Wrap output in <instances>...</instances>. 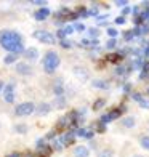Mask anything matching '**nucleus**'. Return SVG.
I'll list each match as a JSON object with an SVG mask.
<instances>
[{
	"mask_svg": "<svg viewBox=\"0 0 149 157\" xmlns=\"http://www.w3.org/2000/svg\"><path fill=\"white\" fill-rule=\"evenodd\" d=\"M0 44L5 50H8L11 53H21L24 50L23 42H21V35L13 31H2L0 32Z\"/></svg>",
	"mask_w": 149,
	"mask_h": 157,
	"instance_id": "1",
	"label": "nucleus"
},
{
	"mask_svg": "<svg viewBox=\"0 0 149 157\" xmlns=\"http://www.w3.org/2000/svg\"><path fill=\"white\" fill-rule=\"evenodd\" d=\"M58 66H59V56L55 52H48L44 58V69L48 74H53Z\"/></svg>",
	"mask_w": 149,
	"mask_h": 157,
	"instance_id": "2",
	"label": "nucleus"
},
{
	"mask_svg": "<svg viewBox=\"0 0 149 157\" xmlns=\"http://www.w3.org/2000/svg\"><path fill=\"white\" fill-rule=\"evenodd\" d=\"M34 111H35V106L32 103H23L15 109V114L19 117H24V116H31Z\"/></svg>",
	"mask_w": 149,
	"mask_h": 157,
	"instance_id": "3",
	"label": "nucleus"
},
{
	"mask_svg": "<svg viewBox=\"0 0 149 157\" xmlns=\"http://www.w3.org/2000/svg\"><path fill=\"white\" fill-rule=\"evenodd\" d=\"M34 37L37 39V40H40L42 44H48V45L55 44V37L50 32H47V31H35L34 32Z\"/></svg>",
	"mask_w": 149,
	"mask_h": 157,
	"instance_id": "4",
	"label": "nucleus"
},
{
	"mask_svg": "<svg viewBox=\"0 0 149 157\" xmlns=\"http://www.w3.org/2000/svg\"><path fill=\"white\" fill-rule=\"evenodd\" d=\"M3 99L6 103H13V101H15V85H13V83H8L3 88Z\"/></svg>",
	"mask_w": 149,
	"mask_h": 157,
	"instance_id": "5",
	"label": "nucleus"
},
{
	"mask_svg": "<svg viewBox=\"0 0 149 157\" xmlns=\"http://www.w3.org/2000/svg\"><path fill=\"white\" fill-rule=\"evenodd\" d=\"M16 71L19 74H23V75H29L32 72V69L29 64H26V63H18V66H16Z\"/></svg>",
	"mask_w": 149,
	"mask_h": 157,
	"instance_id": "6",
	"label": "nucleus"
},
{
	"mask_svg": "<svg viewBox=\"0 0 149 157\" xmlns=\"http://www.w3.org/2000/svg\"><path fill=\"white\" fill-rule=\"evenodd\" d=\"M48 15H50V10L45 6V8H40V10L35 11V13H34V18L37 19V21H44V19H47Z\"/></svg>",
	"mask_w": 149,
	"mask_h": 157,
	"instance_id": "7",
	"label": "nucleus"
},
{
	"mask_svg": "<svg viewBox=\"0 0 149 157\" xmlns=\"http://www.w3.org/2000/svg\"><path fill=\"white\" fill-rule=\"evenodd\" d=\"M90 151H88V147H85V146H77L74 149V155L75 157H88Z\"/></svg>",
	"mask_w": 149,
	"mask_h": 157,
	"instance_id": "8",
	"label": "nucleus"
},
{
	"mask_svg": "<svg viewBox=\"0 0 149 157\" xmlns=\"http://www.w3.org/2000/svg\"><path fill=\"white\" fill-rule=\"evenodd\" d=\"M24 56H26L27 59H31V61H35V59L39 58V52L35 48H27L26 52H24Z\"/></svg>",
	"mask_w": 149,
	"mask_h": 157,
	"instance_id": "9",
	"label": "nucleus"
},
{
	"mask_svg": "<svg viewBox=\"0 0 149 157\" xmlns=\"http://www.w3.org/2000/svg\"><path fill=\"white\" fill-rule=\"evenodd\" d=\"M50 109H52V106H50L48 103H42L37 108V114H39V116H45V114L50 112Z\"/></svg>",
	"mask_w": 149,
	"mask_h": 157,
	"instance_id": "10",
	"label": "nucleus"
},
{
	"mask_svg": "<svg viewBox=\"0 0 149 157\" xmlns=\"http://www.w3.org/2000/svg\"><path fill=\"white\" fill-rule=\"evenodd\" d=\"M77 135H79V136H82V138H87V140L93 138V132L88 130V128H80V130L77 132Z\"/></svg>",
	"mask_w": 149,
	"mask_h": 157,
	"instance_id": "11",
	"label": "nucleus"
},
{
	"mask_svg": "<svg viewBox=\"0 0 149 157\" xmlns=\"http://www.w3.org/2000/svg\"><path fill=\"white\" fill-rule=\"evenodd\" d=\"M61 143H63V144H66V146L72 144V143H74V135H72V133L63 135V136H61Z\"/></svg>",
	"mask_w": 149,
	"mask_h": 157,
	"instance_id": "12",
	"label": "nucleus"
},
{
	"mask_svg": "<svg viewBox=\"0 0 149 157\" xmlns=\"http://www.w3.org/2000/svg\"><path fill=\"white\" fill-rule=\"evenodd\" d=\"M98 157H114V151L109 149V147H106V149H103V151H99Z\"/></svg>",
	"mask_w": 149,
	"mask_h": 157,
	"instance_id": "13",
	"label": "nucleus"
},
{
	"mask_svg": "<svg viewBox=\"0 0 149 157\" xmlns=\"http://www.w3.org/2000/svg\"><path fill=\"white\" fill-rule=\"evenodd\" d=\"M120 114H122V108H116V109H112L108 116H109V119L112 120V119H117V117H120Z\"/></svg>",
	"mask_w": 149,
	"mask_h": 157,
	"instance_id": "14",
	"label": "nucleus"
},
{
	"mask_svg": "<svg viewBox=\"0 0 149 157\" xmlns=\"http://www.w3.org/2000/svg\"><path fill=\"white\" fill-rule=\"evenodd\" d=\"M16 58H18V56H16L15 53H10V55H6L5 58H3V63H5V64H11V63L16 61Z\"/></svg>",
	"mask_w": 149,
	"mask_h": 157,
	"instance_id": "15",
	"label": "nucleus"
},
{
	"mask_svg": "<svg viewBox=\"0 0 149 157\" xmlns=\"http://www.w3.org/2000/svg\"><path fill=\"white\" fill-rule=\"evenodd\" d=\"M122 124H124V127H127V128H132V127H135V119H133V117H125Z\"/></svg>",
	"mask_w": 149,
	"mask_h": 157,
	"instance_id": "16",
	"label": "nucleus"
},
{
	"mask_svg": "<svg viewBox=\"0 0 149 157\" xmlns=\"http://www.w3.org/2000/svg\"><path fill=\"white\" fill-rule=\"evenodd\" d=\"M74 72H75V75H79L82 80H85V78L88 77V74H87V72H83V69H80V67H75V69H74Z\"/></svg>",
	"mask_w": 149,
	"mask_h": 157,
	"instance_id": "17",
	"label": "nucleus"
},
{
	"mask_svg": "<svg viewBox=\"0 0 149 157\" xmlns=\"http://www.w3.org/2000/svg\"><path fill=\"white\" fill-rule=\"evenodd\" d=\"M93 88H103V90H106V88H108V85H106L104 80H95L93 82Z\"/></svg>",
	"mask_w": 149,
	"mask_h": 157,
	"instance_id": "18",
	"label": "nucleus"
},
{
	"mask_svg": "<svg viewBox=\"0 0 149 157\" xmlns=\"http://www.w3.org/2000/svg\"><path fill=\"white\" fill-rule=\"evenodd\" d=\"M42 151L39 152V155L37 157H50V154H52V149L50 147H40Z\"/></svg>",
	"mask_w": 149,
	"mask_h": 157,
	"instance_id": "19",
	"label": "nucleus"
},
{
	"mask_svg": "<svg viewBox=\"0 0 149 157\" xmlns=\"http://www.w3.org/2000/svg\"><path fill=\"white\" fill-rule=\"evenodd\" d=\"M104 104H106V101H104L103 98H101V99H96V101H95V104H93V109H95V111H98V109H101Z\"/></svg>",
	"mask_w": 149,
	"mask_h": 157,
	"instance_id": "20",
	"label": "nucleus"
},
{
	"mask_svg": "<svg viewBox=\"0 0 149 157\" xmlns=\"http://www.w3.org/2000/svg\"><path fill=\"white\" fill-rule=\"evenodd\" d=\"M120 59H122V58H120V55H109L108 56V61H111V63H119Z\"/></svg>",
	"mask_w": 149,
	"mask_h": 157,
	"instance_id": "21",
	"label": "nucleus"
},
{
	"mask_svg": "<svg viewBox=\"0 0 149 157\" xmlns=\"http://www.w3.org/2000/svg\"><path fill=\"white\" fill-rule=\"evenodd\" d=\"M141 146L149 151V136H143V138H141Z\"/></svg>",
	"mask_w": 149,
	"mask_h": 157,
	"instance_id": "22",
	"label": "nucleus"
},
{
	"mask_svg": "<svg viewBox=\"0 0 149 157\" xmlns=\"http://www.w3.org/2000/svg\"><path fill=\"white\" fill-rule=\"evenodd\" d=\"M55 93L58 95V96H61V93H63V87H61V82H59V80L56 82V87H55Z\"/></svg>",
	"mask_w": 149,
	"mask_h": 157,
	"instance_id": "23",
	"label": "nucleus"
},
{
	"mask_svg": "<svg viewBox=\"0 0 149 157\" xmlns=\"http://www.w3.org/2000/svg\"><path fill=\"white\" fill-rule=\"evenodd\" d=\"M96 128H98V132H99V133H103V132L106 130V124H103L101 120H99V122L96 124Z\"/></svg>",
	"mask_w": 149,
	"mask_h": 157,
	"instance_id": "24",
	"label": "nucleus"
},
{
	"mask_svg": "<svg viewBox=\"0 0 149 157\" xmlns=\"http://www.w3.org/2000/svg\"><path fill=\"white\" fill-rule=\"evenodd\" d=\"M133 35H135V34H133V31H125L124 39H125V40H132V39H133Z\"/></svg>",
	"mask_w": 149,
	"mask_h": 157,
	"instance_id": "25",
	"label": "nucleus"
},
{
	"mask_svg": "<svg viewBox=\"0 0 149 157\" xmlns=\"http://www.w3.org/2000/svg\"><path fill=\"white\" fill-rule=\"evenodd\" d=\"M132 98L135 99V101H138V103H141V101L144 99L143 96H141V93H133V95H132Z\"/></svg>",
	"mask_w": 149,
	"mask_h": 157,
	"instance_id": "26",
	"label": "nucleus"
},
{
	"mask_svg": "<svg viewBox=\"0 0 149 157\" xmlns=\"http://www.w3.org/2000/svg\"><path fill=\"white\" fill-rule=\"evenodd\" d=\"M108 35H109L111 39H116V35H117V31H116V29H112V27H109V29H108Z\"/></svg>",
	"mask_w": 149,
	"mask_h": 157,
	"instance_id": "27",
	"label": "nucleus"
},
{
	"mask_svg": "<svg viewBox=\"0 0 149 157\" xmlns=\"http://www.w3.org/2000/svg\"><path fill=\"white\" fill-rule=\"evenodd\" d=\"M16 132L18 133H26L27 132V127L26 125H16Z\"/></svg>",
	"mask_w": 149,
	"mask_h": 157,
	"instance_id": "28",
	"label": "nucleus"
},
{
	"mask_svg": "<svg viewBox=\"0 0 149 157\" xmlns=\"http://www.w3.org/2000/svg\"><path fill=\"white\" fill-rule=\"evenodd\" d=\"M106 47H108L109 50H111V48H114V47H116V39H109V40H108V44H106Z\"/></svg>",
	"mask_w": 149,
	"mask_h": 157,
	"instance_id": "29",
	"label": "nucleus"
},
{
	"mask_svg": "<svg viewBox=\"0 0 149 157\" xmlns=\"http://www.w3.org/2000/svg\"><path fill=\"white\" fill-rule=\"evenodd\" d=\"M88 32H90L91 37H98V35H99V31H98V29H95V27H91V29H88Z\"/></svg>",
	"mask_w": 149,
	"mask_h": 157,
	"instance_id": "30",
	"label": "nucleus"
},
{
	"mask_svg": "<svg viewBox=\"0 0 149 157\" xmlns=\"http://www.w3.org/2000/svg\"><path fill=\"white\" fill-rule=\"evenodd\" d=\"M139 106H141V108H144V109H149V101H147V99H143V101L139 103Z\"/></svg>",
	"mask_w": 149,
	"mask_h": 157,
	"instance_id": "31",
	"label": "nucleus"
},
{
	"mask_svg": "<svg viewBox=\"0 0 149 157\" xmlns=\"http://www.w3.org/2000/svg\"><path fill=\"white\" fill-rule=\"evenodd\" d=\"M71 45H72L71 42H67V40H61V47H63V48H69Z\"/></svg>",
	"mask_w": 149,
	"mask_h": 157,
	"instance_id": "32",
	"label": "nucleus"
},
{
	"mask_svg": "<svg viewBox=\"0 0 149 157\" xmlns=\"http://www.w3.org/2000/svg\"><path fill=\"white\" fill-rule=\"evenodd\" d=\"M64 31V34L67 35V34H72L74 32V26H69V27H66V29H63Z\"/></svg>",
	"mask_w": 149,
	"mask_h": 157,
	"instance_id": "33",
	"label": "nucleus"
},
{
	"mask_svg": "<svg viewBox=\"0 0 149 157\" xmlns=\"http://www.w3.org/2000/svg\"><path fill=\"white\" fill-rule=\"evenodd\" d=\"M74 29H77V31H83V29H85V26L80 24V23H77V24H74Z\"/></svg>",
	"mask_w": 149,
	"mask_h": 157,
	"instance_id": "34",
	"label": "nucleus"
},
{
	"mask_svg": "<svg viewBox=\"0 0 149 157\" xmlns=\"http://www.w3.org/2000/svg\"><path fill=\"white\" fill-rule=\"evenodd\" d=\"M32 3H35V5H42V8H45V5H47V2H42V0H34Z\"/></svg>",
	"mask_w": 149,
	"mask_h": 157,
	"instance_id": "35",
	"label": "nucleus"
},
{
	"mask_svg": "<svg viewBox=\"0 0 149 157\" xmlns=\"http://www.w3.org/2000/svg\"><path fill=\"white\" fill-rule=\"evenodd\" d=\"M116 23H117V24H124V23H125V18H124V16L116 18Z\"/></svg>",
	"mask_w": 149,
	"mask_h": 157,
	"instance_id": "36",
	"label": "nucleus"
},
{
	"mask_svg": "<svg viewBox=\"0 0 149 157\" xmlns=\"http://www.w3.org/2000/svg\"><path fill=\"white\" fill-rule=\"evenodd\" d=\"M55 149H63V143L61 141H55Z\"/></svg>",
	"mask_w": 149,
	"mask_h": 157,
	"instance_id": "37",
	"label": "nucleus"
},
{
	"mask_svg": "<svg viewBox=\"0 0 149 157\" xmlns=\"http://www.w3.org/2000/svg\"><path fill=\"white\" fill-rule=\"evenodd\" d=\"M64 31H58V39H61V40H64Z\"/></svg>",
	"mask_w": 149,
	"mask_h": 157,
	"instance_id": "38",
	"label": "nucleus"
},
{
	"mask_svg": "<svg viewBox=\"0 0 149 157\" xmlns=\"http://www.w3.org/2000/svg\"><path fill=\"white\" fill-rule=\"evenodd\" d=\"M122 13H124V15H122V16L125 18V15H127V13H130V8H128V6H125V8L122 10Z\"/></svg>",
	"mask_w": 149,
	"mask_h": 157,
	"instance_id": "39",
	"label": "nucleus"
},
{
	"mask_svg": "<svg viewBox=\"0 0 149 157\" xmlns=\"http://www.w3.org/2000/svg\"><path fill=\"white\" fill-rule=\"evenodd\" d=\"M117 5H120V6H122V5H127V0H117Z\"/></svg>",
	"mask_w": 149,
	"mask_h": 157,
	"instance_id": "40",
	"label": "nucleus"
},
{
	"mask_svg": "<svg viewBox=\"0 0 149 157\" xmlns=\"http://www.w3.org/2000/svg\"><path fill=\"white\" fill-rule=\"evenodd\" d=\"M88 15H96V8H91V10H90V13H88Z\"/></svg>",
	"mask_w": 149,
	"mask_h": 157,
	"instance_id": "41",
	"label": "nucleus"
},
{
	"mask_svg": "<svg viewBox=\"0 0 149 157\" xmlns=\"http://www.w3.org/2000/svg\"><path fill=\"white\" fill-rule=\"evenodd\" d=\"M128 90H130V83H127L125 87H124V91H128Z\"/></svg>",
	"mask_w": 149,
	"mask_h": 157,
	"instance_id": "42",
	"label": "nucleus"
},
{
	"mask_svg": "<svg viewBox=\"0 0 149 157\" xmlns=\"http://www.w3.org/2000/svg\"><path fill=\"white\" fill-rule=\"evenodd\" d=\"M10 157H19V154H18V152H13V154H11Z\"/></svg>",
	"mask_w": 149,
	"mask_h": 157,
	"instance_id": "43",
	"label": "nucleus"
},
{
	"mask_svg": "<svg viewBox=\"0 0 149 157\" xmlns=\"http://www.w3.org/2000/svg\"><path fill=\"white\" fill-rule=\"evenodd\" d=\"M3 90V82H0V91Z\"/></svg>",
	"mask_w": 149,
	"mask_h": 157,
	"instance_id": "44",
	"label": "nucleus"
},
{
	"mask_svg": "<svg viewBox=\"0 0 149 157\" xmlns=\"http://www.w3.org/2000/svg\"><path fill=\"white\" fill-rule=\"evenodd\" d=\"M146 93H147V95H149V87H147V90H146Z\"/></svg>",
	"mask_w": 149,
	"mask_h": 157,
	"instance_id": "45",
	"label": "nucleus"
},
{
	"mask_svg": "<svg viewBox=\"0 0 149 157\" xmlns=\"http://www.w3.org/2000/svg\"><path fill=\"white\" fill-rule=\"evenodd\" d=\"M133 157H143V155H133Z\"/></svg>",
	"mask_w": 149,
	"mask_h": 157,
	"instance_id": "46",
	"label": "nucleus"
}]
</instances>
